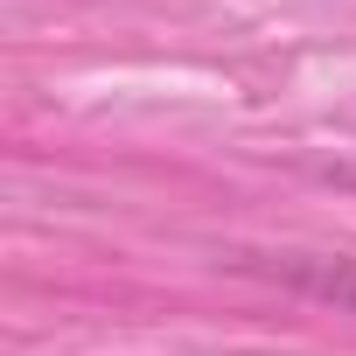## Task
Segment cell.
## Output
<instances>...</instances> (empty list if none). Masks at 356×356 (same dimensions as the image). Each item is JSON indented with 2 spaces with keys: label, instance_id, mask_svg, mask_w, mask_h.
I'll use <instances>...</instances> for the list:
<instances>
[{
  "label": "cell",
  "instance_id": "6da1fadb",
  "mask_svg": "<svg viewBox=\"0 0 356 356\" xmlns=\"http://www.w3.org/2000/svg\"><path fill=\"white\" fill-rule=\"evenodd\" d=\"M286 280H300L307 293H328V300H349L356 307V259H335V266L307 259V266H286Z\"/></svg>",
  "mask_w": 356,
  "mask_h": 356
}]
</instances>
